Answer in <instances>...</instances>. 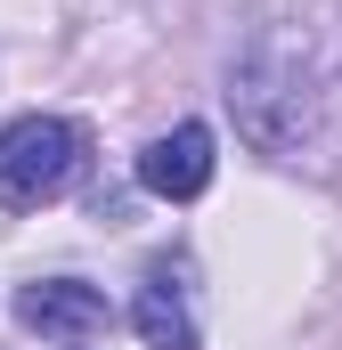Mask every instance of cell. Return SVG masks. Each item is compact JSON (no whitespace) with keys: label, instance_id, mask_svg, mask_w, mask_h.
I'll return each mask as SVG.
<instances>
[{"label":"cell","instance_id":"1","mask_svg":"<svg viewBox=\"0 0 342 350\" xmlns=\"http://www.w3.org/2000/svg\"><path fill=\"white\" fill-rule=\"evenodd\" d=\"M228 106H237V131L261 155H302V139H310V74H302V57L285 41H253L228 66Z\"/></svg>","mask_w":342,"mask_h":350},{"label":"cell","instance_id":"2","mask_svg":"<svg viewBox=\"0 0 342 350\" xmlns=\"http://www.w3.org/2000/svg\"><path fill=\"white\" fill-rule=\"evenodd\" d=\"M90 163V131L66 114H16L0 131V204L8 212H41L57 204Z\"/></svg>","mask_w":342,"mask_h":350},{"label":"cell","instance_id":"3","mask_svg":"<svg viewBox=\"0 0 342 350\" xmlns=\"http://www.w3.org/2000/svg\"><path fill=\"white\" fill-rule=\"evenodd\" d=\"M16 318H25L33 334H49V342H98V334L114 326L106 293H98V285H82V277H41V285H16Z\"/></svg>","mask_w":342,"mask_h":350},{"label":"cell","instance_id":"4","mask_svg":"<svg viewBox=\"0 0 342 350\" xmlns=\"http://www.w3.org/2000/svg\"><path fill=\"white\" fill-rule=\"evenodd\" d=\"M139 187L163 196V204H196V196L212 187V131H204V122H171L163 139H147Z\"/></svg>","mask_w":342,"mask_h":350},{"label":"cell","instance_id":"5","mask_svg":"<svg viewBox=\"0 0 342 350\" xmlns=\"http://www.w3.org/2000/svg\"><path fill=\"white\" fill-rule=\"evenodd\" d=\"M187 269L155 261L147 269V285H139V301H131V326L147 334V350H196V310H187V285H179Z\"/></svg>","mask_w":342,"mask_h":350}]
</instances>
